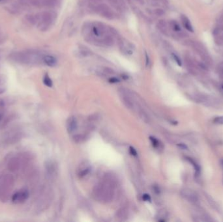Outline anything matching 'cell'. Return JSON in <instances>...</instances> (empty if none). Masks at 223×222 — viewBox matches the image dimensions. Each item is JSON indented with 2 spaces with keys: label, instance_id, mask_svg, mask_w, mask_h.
I'll return each instance as SVG.
<instances>
[{
  "label": "cell",
  "instance_id": "13",
  "mask_svg": "<svg viewBox=\"0 0 223 222\" xmlns=\"http://www.w3.org/2000/svg\"><path fill=\"white\" fill-rule=\"evenodd\" d=\"M108 3L110 4L113 7H114L115 9L118 11H120L121 9V6L120 4V2L118 1V0H107Z\"/></svg>",
  "mask_w": 223,
  "mask_h": 222
},
{
  "label": "cell",
  "instance_id": "22",
  "mask_svg": "<svg viewBox=\"0 0 223 222\" xmlns=\"http://www.w3.org/2000/svg\"><path fill=\"white\" fill-rule=\"evenodd\" d=\"M142 198L146 201H151V197L148 194H144L143 195Z\"/></svg>",
  "mask_w": 223,
  "mask_h": 222
},
{
  "label": "cell",
  "instance_id": "26",
  "mask_svg": "<svg viewBox=\"0 0 223 222\" xmlns=\"http://www.w3.org/2000/svg\"><path fill=\"white\" fill-rule=\"evenodd\" d=\"M179 146L181 148H187V147H186V146L184 144H180Z\"/></svg>",
  "mask_w": 223,
  "mask_h": 222
},
{
  "label": "cell",
  "instance_id": "16",
  "mask_svg": "<svg viewBox=\"0 0 223 222\" xmlns=\"http://www.w3.org/2000/svg\"><path fill=\"white\" fill-rule=\"evenodd\" d=\"M89 171H90V167L89 166L84 167V168H82V169L79 170L78 175L80 176V177H82V176H84L85 175H86L89 172Z\"/></svg>",
  "mask_w": 223,
  "mask_h": 222
},
{
  "label": "cell",
  "instance_id": "2",
  "mask_svg": "<svg viewBox=\"0 0 223 222\" xmlns=\"http://www.w3.org/2000/svg\"><path fill=\"white\" fill-rule=\"evenodd\" d=\"M12 59L18 62L31 64L36 63L41 60V56L34 52H16L12 55Z\"/></svg>",
  "mask_w": 223,
  "mask_h": 222
},
{
  "label": "cell",
  "instance_id": "8",
  "mask_svg": "<svg viewBox=\"0 0 223 222\" xmlns=\"http://www.w3.org/2000/svg\"><path fill=\"white\" fill-rule=\"evenodd\" d=\"M67 128L69 133H72L77 128V121L75 117H70L67 120Z\"/></svg>",
  "mask_w": 223,
  "mask_h": 222
},
{
  "label": "cell",
  "instance_id": "7",
  "mask_svg": "<svg viewBox=\"0 0 223 222\" xmlns=\"http://www.w3.org/2000/svg\"><path fill=\"white\" fill-rule=\"evenodd\" d=\"M182 194L185 198L187 199L190 202H192V203H196L198 201V197L196 193L191 190L187 189L183 190Z\"/></svg>",
  "mask_w": 223,
  "mask_h": 222
},
{
  "label": "cell",
  "instance_id": "20",
  "mask_svg": "<svg viewBox=\"0 0 223 222\" xmlns=\"http://www.w3.org/2000/svg\"><path fill=\"white\" fill-rule=\"evenodd\" d=\"M150 139L151 141H152V143H153V145L154 146V147H158L159 146V142H158L157 140L154 138V137H150Z\"/></svg>",
  "mask_w": 223,
  "mask_h": 222
},
{
  "label": "cell",
  "instance_id": "1",
  "mask_svg": "<svg viewBox=\"0 0 223 222\" xmlns=\"http://www.w3.org/2000/svg\"><path fill=\"white\" fill-rule=\"evenodd\" d=\"M186 44L188 46H190L193 48V50L200 55L202 60L204 61L205 64L211 65V64L213 63L212 59H211V56L208 53V50H206L205 47L200 42L188 40L186 41Z\"/></svg>",
  "mask_w": 223,
  "mask_h": 222
},
{
  "label": "cell",
  "instance_id": "5",
  "mask_svg": "<svg viewBox=\"0 0 223 222\" xmlns=\"http://www.w3.org/2000/svg\"><path fill=\"white\" fill-rule=\"evenodd\" d=\"M118 45H119L120 50L121 52L124 54L126 55H132L133 53V48L132 44L129 42L126 41L123 38H120L118 39Z\"/></svg>",
  "mask_w": 223,
  "mask_h": 222
},
{
  "label": "cell",
  "instance_id": "6",
  "mask_svg": "<svg viewBox=\"0 0 223 222\" xmlns=\"http://www.w3.org/2000/svg\"><path fill=\"white\" fill-rule=\"evenodd\" d=\"M28 192L27 191H20L18 192L13 195V201L14 203H20L22 201H24L26 200L28 197Z\"/></svg>",
  "mask_w": 223,
  "mask_h": 222
},
{
  "label": "cell",
  "instance_id": "15",
  "mask_svg": "<svg viewBox=\"0 0 223 222\" xmlns=\"http://www.w3.org/2000/svg\"><path fill=\"white\" fill-rule=\"evenodd\" d=\"M43 83H44L45 85H46L47 87H49V88H51L53 85L52 80L50 79V78L47 74L44 76V77L43 78Z\"/></svg>",
  "mask_w": 223,
  "mask_h": 222
},
{
  "label": "cell",
  "instance_id": "17",
  "mask_svg": "<svg viewBox=\"0 0 223 222\" xmlns=\"http://www.w3.org/2000/svg\"><path fill=\"white\" fill-rule=\"evenodd\" d=\"M171 55H172V58L174 59V60L176 61V63L178 64L179 66H181L182 65V61H181V59L179 58V56L177 55L176 53H175L174 52H172Z\"/></svg>",
  "mask_w": 223,
  "mask_h": 222
},
{
  "label": "cell",
  "instance_id": "3",
  "mask_svg": "<svg viewBox=\"0 0 223 222\" xmlns=\"http://www.w3.org/2000/svg\"><path fill=\"white\" fill-rule=\"evenodd\" d=\"M56 15L53 12H44L35 15L37 23L42 30H46L54 21Z\"/></svg>",
  "mask_w": 223,
  "mask_h": 222
},
{
  "label": "cell",
  "instance_id": "9",
  "mask_svg": "<svg viewBox=\"0 0 223 222\" xmlns=\"http://www.w3.org/2000/svg\"><path fill=\"white\" fill-rule=\"evenodd\" d=\"M157 27L159 30L165 35H168V26L167 22L165 20H160L157 24Z\"/></svg>",
  "mask_w": 223,
  "mask_h": 222
},
{
  "label": "cell",
  "instance_id": "27",
  "mask_svg": "<svg viewBox=\"0 0 223 222\" xmlns=\"http://www.w3.org/2000/svg\"><path fill=\"white\" fill-rule=\"evenodd\" d=\"M4 36H2L1 35H0V43H2L3 41H4Z\"/></svg>",
  "mask_w": 223,
  "mask_h": 222
},
{
  "label": "cell",
  "instance_id": "19",
  "mask_svg": "<svg viewBox=\"0 0 223 222\" xmlns=\"http://www.w3.org/2000/svg\"><path fill=\"white\" fill-rule=\"evenodd\" d=\"M154 13L158 16H161L165 14V11L161 9H157L154 11Z\"/></svg>",
  "mask_w": 223,
  "mask_h": 222
},
{
  "label": "cell",
  "instance_id": "29",
  "mask_svg": "<svg viewBox=\"0 0 223 222\" xmlns=\"http://www.w3.org/2000/svg\"><path fill=\"white\" fill-rule=\"evenodd\" d=\"M4 1V0H0V1Z\"/></svg>",
  "mask_w": 223,
  "mask_h": 222
},
{
  "label": "cell",
  "instance_id": "14",
  "mask_svg": "<svg viewBox=\"0 0 223 222\" xmlns=\"http://www.w3.org/2000/svg\"><path fill=\"white\" fill-rule=\"evenodd\" d=\"M189 162H190L192 164H193V166L194 167V169H195V175L196 176H198L199 175H200V168L199 167L198 164H197L194 161V160L193 159L191 158H187Z\"/></svg>",
  "mask_w": 223,
  "mask_h": 222
},
{
  "label": "cell",
  "instance_id": "21",
  "mask_svg": "<svg viewBox=\"0 0 223 222\" xmlns=\"http://www.w3.org/2000/svg\"><path fill=\"white\" fill-rule=\"evenodd\" d=\"M130 153H131V154H132L133 156H136L137 155V152L134 149V148L132 147H130Z\"/></svg>",
  "mask_w": 223,
  "mask_h": 222
},
{
  "label": "cell",
  "instance_id": "4",
  "mask_svg": "<svg viewBox=\"0 0 223 222\" xmlns=\"http://www.w3.org/2000/svg\"><path fill=\"white\" fill-rule=\"evenodd\" d=\"M95 11L98 15L108 20L114 18V15L112 9L106 4H97L95 7Z\"/></svg>",
  "mask_w": 223,
  "mask_h": 222
},
{
  "label": "cell",
  "instance_id": "10",
  "mask_svg": "<svg viewBox=\"0 0 223 222\" xmlns=\"http://www.w3.org/2000/svg\"><path fill=\"white\" fill-rule=\"evenodd\" d=\"M181 20L182 24H183V26H184L185 29H187V31H189V32L193 33L194 32L193 27V26H192L190 20H189V18L187 17V16H185V15H181Z\"/></svg>",
  "mask_w": 223,
  "mask_h": 222
},
{
  "label": "cell",
  "instance_id": "18",
  "mask_svg": "<svg viewBox=\"0 0 223 222\" xmlns=\"http://www.w3.org/2000/svg\"><path fill=\"white\" fill-rule=\"evenodd\" d=\"M213 121L215 123H216V124L223 125V116L216 117L215 119H214Z\"/></svg>",
  "mask_w": 223,
  "mask_h": 222
},
{
  "label": "cell",
  "instance_id": "24",
  "mask_svg": "<svg viewBox=\"0 0 223 222\" xmlns=\"http://www.w3.org/2000/svg\"><path fill=\"white\" fill-rule=\"evenodd\" d=\"M218 22L219 23H222V22H223V13L222 14V15H220L219 18L218 19Z\"/></svg>",
  "mask_w": 223,
  "mask_h": 222
},
{
  "label": "cell",
  "instance_id": "23",
  "mask_svg": "<svg viewBox=\"0 0 223 222\" xmlns=\"http://www.w3.org/2000/svg\"><path fill=\"white\" fill-rule=\"evenodd\" d=\"M109 81L110 83H117L120 81V80L116 78H112L109 80Z\"/></svg>",
  "mask_w": 223,
  "mask_h": 222
},
{
  "label": "cell",
  "instance_id": "25",
  "mask_svg": "<svg viewBox=\"0 0 223 222\" xmlns=\"http://www.w3.org/2000/svg\"><path fill=\"white\" fill-rule=\"evenodd\" d=\"M146 64L148 65L149 62V56L147 53H146Z\"/></svg>",
  "mask_w": 223,
  "mask_h": 222
},
{
  "label": "cell",
  "instance_id": "11",
  "mask_svg": "<svg viewBox=\"0 0 223 222\" xmlns=\"http://www.w3.org/2000/svg\"><path fill=\"white\" fill-rule=\"evenodd\" d=\"M43 61L45 64L49 67H54L57 64V60L52 55H45L43 57Z\"/></svg>",
  "mask_w": 223,
  "mask_h": 222
},
{
  "label": "cell",
  "instance_id": "31",
  "mask_svg": "<svg viewBox=\"0 0 223 222\" xmlns=\"http://www.w3.org/2000/svg\"></svg>",
  "mask_w": 223,
  "mask_h": 222
},
{
  "label": "cell",
  "instance_id": "30",
  "mask_svg": "<svg viewBox=\"0 0 223 222\" xmlns=\"http://www.w3.org/2000/svg\"><path fill=\"white\" fill-rule=\"evenodd\" d=\"M138 1H140V0H138Z\"/></svg>",
  "mask_w": 223,
  "mask_h": 222
},
{
  "label": "cell",
  "instance_id": "28",
  "mask_svg": "<svg viewBox=\"0 0 223 222\" xmlns=\"http://www.w3.org/2000/svg\"><path fill=\"white\" fill-rule=\"evenodd\" d=\"M221 164H222V167H223V160H222V162H221Z\"/></svg>",
  "mask_w": 223,
  "mask_h": 222
},
{
  "label": "cell",
  "instance_id": "12",
  "mask_svg": "<svg viewBox=\"0 0 223 222\" xmlns=\"http://www.w3.org/2000/svg\"><path fill=\"white\" fill-rule=\"evenodd\" d=\"M169 26H170L172 31L174 32H176L177 34L183 32L178 22H177L176 20H171L169 22Z\"/></svg>",
  "mask_w": 223,
  "mask_h": 222
}]
</instances>
